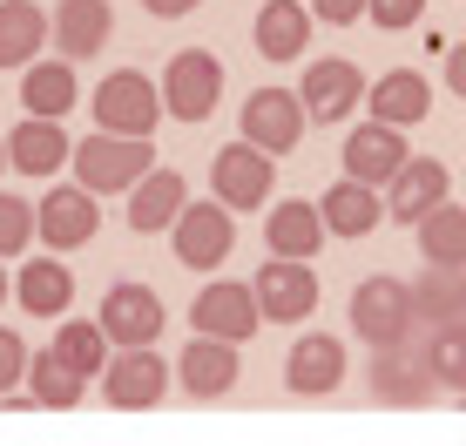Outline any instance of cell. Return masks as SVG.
I'll return each instance as SVG.
<instances>
[{"label":"cell","instance_id":"obj_20","mask_svg":"<svg viewBox=\"0 0 466 446\" xmlns=\"http://www.w3.org/2000/svg\"><path fill=\"white\" fill-rule=\"evenodd\" d=\"M318 250H325V217H318V203L311 197L270 203V217H264V258H304V264H311Z\"/></svg>","mask_w":466,"mask_h":446},{"label":"cell","instance_id":"obj_16","mask_svg":"<svg viewBox=\"0 0 466 446\" xmlns=\"http://www.w3.org/2000/svg\"><path fill=\"white\" fill-rule=\"evenodd\" d=\"M75 156L68 129H61V116H21L7 129V169H21V177H41L55 183V169Z\"/></svg>","mask_w":466,"mask_h":446},{"label":"cell","instance_id":"obj_13","mask_svg":"<svg viewBox=\"0 0 466 446\" xmlns=\"http://www.w3.org/2000/svg\"><path fill=\"white\" fill-rule=\"evenodd\" d=\"M189 325H197V331H210V339L244 345L250 331L264 325V311H257V291H250V284L217 278V284H203V291H197V305H189Z\"/></svg>","mask_w":466,"mask_h":446},{"label":"cell","instance_id":"obj_27","mask_svg":"<svg viewBox=\"0 0 466 446\" xmlns=\"http://www.w3.org/2000/svg\"><path fill=\"white\" fill-rule=\"evenodd\" d=\"M82 102V82H75V61H27L21 68V108L27 116H68Z\"/></svg>","mask_w":466,"mask_h":446},{"label":"cell","instance_id":"obj_17","mask_svg":"<svg viewBox=\"0 0 466 446\" xmlns=\"http://www.w3.org/2000/svg\"><path fill=\"white\" fill-rule=\"evenodd\" d=\"M298 102H304V116L311 122H345L351 108L365 102V75L351 68V61H311L304 68V82H298Z\"/></svg>","mask_w":466,"mask_h":446},{"label":"cell","instance_id":"obj_23","mask_svg":"<svg viewBox=\"0 0 466 446\" xmlns=\"http://www.w3.org/2000/svg\"><path fill=\"white\" fill-rule=\"evenodd\" d=\"M47 35H55V47L68 61H88V55H102V47H108L116 14H108V0H61L55 21H47Z\"/></svg>","mask_w":466,"mask_h":446},{"label":"cell","instance_id":"obj_29","mask_svg":"<svg viewBox=\"0 0 466 446\" xmlns=\"http://www.w3.org/2000/svg\"><path fill=\"white\" fill-rule=\"evenodd\" d=\"M47 47V14L35 0H0V68H27Z\"/></svg>","mask_w":466,"mask_h":446},{"label":"cell","instance_id":"obj_34","mask_svg":"<svg viewBox=\"0 0 466 446\" xmlns=\"http://www.w3.org/2000/svg\"><path fill=\"white\" fill-rule=\"evenodd\" d=\"M27 244H35V203L0 189V258H27Z\"/></svg>","mask_w":466,"mask_h":446},{"label":"cell","instance_id":"obj_35","mask_svg":"<svg viewBox=\"0 0 466 446\" xmlns=\"http://www.w3.org/2000/svg\"><path fill=\"white\" fill-rule=\"evenodd\" d=\"M426 0H365V21L379 27V35H399V27H420Z\"/></svg>","mask_w":466,"mask_h":446},{"label":"cell","instance_id":"obj_9","mask_svg":"<svg viewBox=\"0 0 466 446\" xmlns=\"http://www.w3.org/2000/svg\"><path fill=\"white\" fill-rule=\"evenodd\" d=\"M250 291H257L264 325H298V318L318 311V270L304 258H264V270L250 278Z\"/></svg>","mask_w":466,"mask_h":446},{"label":"cell","instance_id":"obj_25","mask_svg":"<svg viewBox=\"0 0 466 446\" xmlns=\"http://www.w3.org/2000/svg\"><path fill=\"white\" fill-rule=\"evenodd\" d=\"M365 108H372L379 122H392V129H412V122L432 116V88H426L420 68H392V75H379V82L365 88Z\"/></svg>","mask_w":466,"mask_h":446},{"label":"cell","instance_id":"obj_37","mask_svg":"<svg viewBox=\"0 0 466 446\" xmlns=\"http://www.w3.org/2000/svg\"><path fill=\"white\" fill-rule=\"evenodd\" d=\"M311 21H325V27H351V21H365V0H311Z\"/></svg>","mask_w":466,"mask_h":446},{"label":"cell","instance_id":"obj_15","mask_svg":"<svg viewBox=\"0 0 466 446\" xmlns=\"http://www.w3.org/2000/svg\"><path fill=\"white\" fill-rule=\"evenodd\" d=\"M169 372H176V386H183L189 400H223V392L237 386V372H244V359H237L230 339H210V331H197Z\"/></svg>","mask_w":466,"mask_h":446},{"label":"cell","instance_id":"obj_26","mask_svg":"<svg viewBox=\"0 0 466 446\" xmlns=\"http://www.w3.org/2000/svg\"><path fill=\"white\" fill-rule=\"evenodd\" d=\"M318 217H325V237H372V230H379V217H385V197H379L372 183L345 177V183H331V189H325Z\"/></svg>","mask_w":466,"mask_h":446},{"label":"cell","instance_id":"obj_6","mask_svg":"<svg viewBox=\"0 0 466 446\" xmlns=\"http://www.w3.org/2000/svg\"><path fill=\"white\" fill-rule=\"evenodd\" d=\"M169 244H176V264H189V270H217V264H230V250H237V210H223V203H183L169 223Z\"/></svg>","mask_w":466,"mask_h":446},{"label":"cell","instance_id":"obj_11","mask_svg":"<svg viewBox=\"0 0 466 446\" xmlns=\"http://www.w3.org/2000/svg\"><path fill=\"white\" fill-rule=\"evenodd\" d=\"M379 197H385V217L412 230V223H420V217L432 210V203H446V197H453V169H446L440 156H406V163L392 169V183H385Z\"/></svg>","mask_w":466,"mask_h":446},{"label":"cell","instance_id":"obj_38","mask_svg":"<svg viewBox=\"0 0 466 446\" xmlns=\"http://www.w3.org/2000/svg\"><path fill=\"white\" fill-rule=\"evenodd\" d=\"M440 75H446V88L466 102V41H446V68Z\"/></svg>","mask_w":466,"mask_h":446},{"label":"cell","instance_id":"obj_18","mask_svg":"<svg viewBox=\"0 0 466 446\" xmlns=\"http://www.w3.org/2000/svg\"><path fill=\"white\" fill-rule=\"evenodd\" d=\"M406 129H392V122H359V129H351L345 136V156H339V163H345V177H359V183H372V189H385V183H392V169L399 163H406Z\"/></svg>","mask_w":466,"mask_h":446},{"label":"cell","instance_id":"obj_24","mask_svg":"<svg viewBox=\"0 0 466 446\" xmlns=\"http://www.w3.org/2000/svg\"><path fill=\"white\" fill-rule=\"evenodd\" d=\"M250 41L264 61H298L304 47H311V7H298V0H264L250 21Z\"/></svg>","mask_w":466,"mask_h":446},{"label":"cell","instance_id":"obj_5","mask_svg":"<svg viewBox=\"0 0 466 446\" xmlns=\"http://www.w3.org/2000/svg\"><path fill=\"white\" fill-rule=\"evenodd\" d=\"M270 183H278V156H264L257 142H223L210 156V197L223 210H264L270 203Z\"/></svg>","mask_w":466,"mask_h":446},{"label":"cell","instance_id":"obj_41","mask_svg":"<svg viewBox=\"0 0 466 446\" xmlns=\"http://www.w3.org/2000/svg\"><path fill=\"white\" fill-rule=\"evenodd\" d=\"M0 169H7V136H0Z\"/></svg>","mask_w":466,"mask_h":446},{"label":"cell","instance_id":"obj_31","mask_svg":"<svg viewBox=\"0 0 466 446\" xmlns=\"http://www.w3.org/2000/svg\"><path fill=\"white\" fill-rule=\"evenodd\" d=\"M412 237H420V258L426 264H466V210L453 197L432 203V210L412 223Z\"/></svg>","mask_w":466,"mask_h":446},{"label":"cell","instance_id":"obj_2","mask_svg":"<svg viewBox=\"0 0 466 446\" xmlns=\"http://www.w3.org/2000/svg\"><path fill=\"white\" fill-rule=\"evenodd\" d=\"M351 331H359L372 352H392V345H412L426 331L420 305H412V284L406 278H365L359 291H351Z\"/></svg>","mask_w":466,"mask_h":446},{"label":"cell","instance_id":"obj_32","mask_svg":"<svg viewBox=\"0 0 466 446\" xmlns=\"http://www.w3.org/2000/svg\"><path fill=\"white\" fill-rule=\"evenodd\" d=\"M21 386L35 392V406H47V412H75L82 392H88V379L68 372L55 352H27V379H21Z\"/></svg>","mask_w":466,"mask_h":446},{"label":"cell","instance_id":"obj_33","mask_svg":"<svg viewBox=\"0 0 466 446\" xmlns=\"http://www.w3.org/2000/svg\"><path fill=\"white\" fill-rule=\"evenodd\" d=\"M68 372H82V379H102V365H108V331L95 325V318H68V325L55 331V345H47Z\"/></svg>","mask_w":466,"mask_h":446},{"label":"cell","instance_id":"obj_42","mask_svg":"<svg viewBox=\"0 0 466 446\" xmlns=\"http://www.w3.org/2000/svg\"><path fill=\"white\" fill-rule=\"evenodd\" d=\"M453 400H460V406H466V392H453Z\"/></svg>","mask_w":466,"mask_h":446},{"label":"cell","instance_id":"obj_30","mask_svg":"<svg viewBox=\"0 0 466 446\" xmlns=\"http://www.w3.org/2000/svg\"><path fill=\"white\" fill-rule=\"evenodd\" d=\"M412 305H420L426 325H453V318H466V264H426L420 284H412Z\"/></svg>","mask_w":466,"mask_h":446},{"label":"cell","instance_id":"obj_8","mask_svg":"<svg viewBox=\"0 0 466 446\" xmlns=\"http://www.w3.org/2000/svg\"><path fill=\"white\" fill-rule=\"evenodd\" d=\"M95 189H82V183H55L47 189V197L35 203V237L47 250H61V258H68V250H82L95 230H102V210H95Z\"/></svg>","mask_w":466,"mask_h":446},{"label":"cell","instance_id":"obj_12","mask_svg":"<svg viewBox=\"0 0 466 446\" xmlns=\"http://www.w3.org/2000/svg\"><path fill=\"white\" fill-rule=\"evenodd\" d=\"M345 339H331V331H304L291 345V359H284V386H291V400H331V392L345 386Z\"/></svg>","mask_w":466,"mask_h":446},{"label":"cell","instance_id":"obj_36","mask_svg":"<svg viewBox=\"0 0 466 446\" xmlns=\"http://www.w3.org/2000/svg\"><path fill=\"white\" fill-rule=\"evenodd\" d=\"M27 379V339L14 325H0V392H14Z\"/></svg>","mask_w":466,"mask_h":446},{"label":"cell","instance_id":"obj_28","mask_svg":"<svg viewBox=\"0 0 466 446\" xmlns=\"http://www.w3.org/2000/svg\"><path fill=\"white\" fill-rule=\"evenodd\" d=\"M412 352H420L432 386L466 392V318H453V325H426L420 339H412Z\"/></svg>","mask_w":466,"mask_h":446},{"label":"cell","instance_id":"obj_7","mask_svg":"<svg viewBox=\"0 0 466 446\" xmlns=\"http://www.w3.org/2000/svg\"><path fill=\"white\" fill-rule=\"evenodd\" d=\"M217 95H223V61L210 55V47H183V55H169V68H163V116L210 122Z\"/></svg>","mask_w":466,"mask_h":446},{"label":"cell","instance_id":"obj_10","mask_svg":"<svg viewBox=\"0 0 466 446\" xmlns=\"http://www.w3.org/2000/svg\"><path fill=\"white\" fill-rule=\"evenodd\" d=\"M95 325L108 331V345H156L163 325H169V311H163V298H156L149 284L128 278V284H108V291H102Z\"/></svg>","mask_w":466,"mask_h":446},{"label":"cell","instance_id":"obj_14","mask_svg":"<svg viewBox=\"0 0 466 446\" xmlns=\"http://www.w3.org/2000/svg\"><path fill=\"white\" fill-rule=\"evenodd\" d=\"M304 102H298V88H257L250 102H244V142H257L264 156H291L298 149V136H304Z\"/></svg>","mask_w":466,"mask_h":446},{"label":"cell","instance_id":"obj_3","mask_svg":"<svg viewBox=\"0 0 466 446\" xmlns=\"http://www.w3.org/2000/svg\"><path fill=\"white\" fill-rule=\"evenodd\" d=\"M95 129H116V136H156L163 122V88L149 82L142 68H116L95 82Z\"/></svg>","mask_w":466,"mask_h":446},{"label":"cell","instance_id":"obj_4","mask_svg":"<svg viewBox=\"0 0 466 446\" xmlns=\"http://www.w3.org/2000/svg\"><path fill=\"white\" fill-rule=\"evenodd\" d=\"M169 365L156 345H116L102 365V400L116 406V412H149V406H163L169 400Z\"/></svg>","mask_w":466,"mask_h":446},{"label":"cell","instance_id":"obj_39","mask_svg":"<svg viewBox=\"0 0 466 446\" xmlns=\"http://www.w3.org/2000/svg\"><path fill=\"white\" fill-rule=\"evenodd\" d=\"M142 7H149L156 21H183V14H197V0H142Z\"/></svg>","mask_w":466,"mask_h":446},{"label":"cell","instance_id":"obj_19","mask_svg":"<svg viewBox=\"0 0 466 446\" xmlns=\"http://www.w3.org/2000/svg\"><path fill=\"white\" fill-rule=\"evenodd\" d=\"M128 230H136V237H163L169 230V223H176V210H183V203H189V183H183V169H169V163H156L149 169V177H142L136 189H128Z\"/></svg>","mask_w":466,"mask_h":446},{"label":"cell","instance_id":"obj_21","mask_svg":"<svg viewBox=\"0 0 466 446\" xmlns=\"http://www.w3.org/2000/svg\"><path fill=\"white\" fill-rule=\"evenodd\" d=\"M432 379H426V365L412 345H392V352H372V400L379 406H392V412H420L432 400Z\"/></svg>","mask_w":466,"mask_h":446},{"label":"cell","instance_id":"obj_40","mask_svg":"<svg viewBox=\"0 0 466 446\" xmlns=\"http://www.w3.org/2000/svg\"><path fill=\"white\" fill-rule=\"evenodd\" d=\"M7 298H14V284H7V270H0V305H7Z\"/></svg>","mask_w":466,"mask_h":446},{"label":"cell","instance_id":"obj_22","mask_svg":"<svg viewBox=\"0 0 466 446\" xmlns=\"http://www.w3.org/2000/svg\"><path fill=\"white\" fill-rule=\"evenodd\" d=\"M14 298H21L27 318H68V305H75V270L61 264V250L27 258L21 278H14Z\"/></svg>","mask_w":466,"mask_h":446},{"label":"cell","instance_id":"obj_1","mask_svg":"<svg viewBox=\"0 0 466 446\" xmlns=\"http://www.w3.org/2000/svg\"><path fill=\"white\" fill-rule=\"evenodd\" d=\"M75 183L95 189V197H128L142 177L156 169V142L149 136H116V129H95L75 142Z\"/></svg>","mask_w":466,"mask_h":446}]
</instances>
